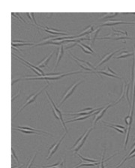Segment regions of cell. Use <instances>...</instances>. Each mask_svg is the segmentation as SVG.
<instances>
[{
  "mask_svg": "<svg viewBox=\"0 0 135 168\" xmlns=\"http://www.w3.org/2000/svg\"><path fill=\"white\" fill-rule=\"evenodd\" d=\"M82 73H86V74H90L92 72H83L82 71H78V72H70V73H60L58 75H56V76H44V77H37V78H26V79H20V81L24 80V81H36V80H44V81H46L49 82V81H57V80H59L61 78H64V77L69 76V75H76V74H82Z\"/></svg>",
  "mask_w": 135,
  "mask_h": 168,
  "instance_id": "cell-1",
  "label": "cell"
},
{
  "mask_svg": "<svg viewBox=\"0 0 135 168\" xmlns=\"http://www.w3.org/2000/svg\"><path fill=\"white\" fill-rule=\"evenodd\" d=\"M45 92H46V96H47L48 99L50 100V103L51 104V109H52V113H53L54 116H55L56 119H57V120H60L61 121L63 127H64V130H65L66 131V134H67L68 132V128L67 127H66V125H65V122H64V119H63V117H62V111L60 110H58V107H57L56 105L55 104H54L53 101L52 100V98H50V95L48 94L47 91H45Z\"/></svg>",
  "mask_w": 135,
  "mask_h": 168,
  "instance_id": "cell-2",
  "label": "cell"
},
{
  "mask_svg": "<svg viewBox=\"0 0 135 168\" xmlns=\"http://www.w3.org/2000/svg\"><path fill=\"white\" fill-rule=\"evenodd\" d=\"M94 128H88V129L86 130V132H84V134H82V135L80 137V138L75 142V143L74 144V146H72L71 149H74V155H76L78 152V151L82 147V146L84 145L85 142L86 141L87 138H88V135H89L90 132L92 131V129Z\"/></svg>",
  "mask_w": 135,
  "mask_h": 168,
  "instance_id": "cell-3",
  "label": "cell"
},
{
  "mask_svg": "<svg viewBox=\"0 0 135 168\" xmlns=\"http://www.w3.org/2000/svg\"><path fill=\"white\" fill-rule=\"evenodd\" d=\"M50 86V83L48 82V84H47V85H46V86H45L43 88V89H40V91H39V92H34V93H33V94H32L31 95H29V96L28 97V98H27L26 99V102H25V104H23V105L22 106V107H20V110H18V112L17 113H16V114H15V116H13V119H14L15 117H16V116H17L18 114H19L20 113L21 111H22V110H23L24 108H25L26 107V106H28V104H32V103H33V102H34V101H35V100H36V98H38V96L39 95H40V94L42 93V92H43V90H44V89H46V88L48 87V86Z\"/></svg>",
  "mask_w": 135,
  "mask_h": 168,
  "instance_id": "cell-4",
  "label": "cell"
},
{
  "mask_svg": "<svg viewBox=\"0 0 135 168\" xmlns=\"http://www.w3.org/2000/svg\"><path fill=\"white\" fill-rule=\"evenodd\" d=\"M12 56H13L14 57H15V58H17L18 60H21V63H22V64L25 65V66H26V67L29 68L31 70H32V72H34V74H36V75H38V76H40V77H44L46 76V75H45L43 71L41 70V69H40V68H38V66H34V65H32V63H28V62H27L26 60H24V59L21 58V57H18V56H16L14 53H12Z\"/></svg>",
  "mask_w": 135,
  "mask_h": 168,
  "instance_id": "cell-5",
  "label": "cell"
},
{
  "mask_svg": "<svg viewBox=\"0 0 135 168\" xmlns=\"http://www.w3.org/2000/svg\"><path fill=\"white\" fill-rule=\"evenodd\" d=\"M105 37L103 38H97L98 40H125V39H128V40H132V39H135V38H130L128 36H124L123 35L120 34V33L114 32L113 34L110 33L109 35H104Z\"/></svg>",
  "mask_w": 135,
  "mask_h": 168,
  "instance_id": "cell-6",
  "label": "cell"
},
{
  "mask_svg": "<svg viewBox=\"0 0 135 168\" xmlns=\"http://www.w3.org/2000/svg\"><path fill=\"white\" fill-rule=\"evenodd\" d=\"M82 82H83V81H79V82H76L74 84H73L72 86H70V87L68 88V90L64 92V95H62V100H61V103H59V104H58V107H60V106L62 105V104H64V101H65L66 100H67L68 98L69 97H70V95L74 93V90L76 89V88L80 84H82Z\"/></svg>",
  "mask_w": 135,
  "mask_h": 168,
  "instance_id": "cell-7",
  "label": "cell"
},
{
  "mask_svg": "<svg viewBox=\"0 0 135 168\" xmlns=\"http://www.w3.org/2000/svg\"><path fill=\"white\" fill-rule=\"evenodd\" d=\"M116 105V103H112V104H107V105L106 106V107H104L102 110H99V111H98L97 113H96V115L94 116V120H93V128H94L95 127V125H96V122H98V120H100V119H101L102 117L104 116V115L105 114V113L106 112V110H108V108H110V107H111L112 106H115Z\"/></svg>",
  "mask_w": 135,
  "mask_h": 168,
  "instance_id": "cell-8",
  "label": "cell"
},
{
  "mask_svg": "<svg viewBox=\"0 0 135 168\" xmlns=\"http://www.w3.org/2000/svg\"><path fill=\"white\" fill-rule=\"evenodd\" d=\"M65 136H66V134H64V135H63L62 137L60 138V140H58V141L56 142L54 144H52V146H51L49 148V155H48V157L46 158V160L50 159L51 157L52 156V155H54V154L56 152V151L58 150V147H59V146H60V144H61L62 142L63 141V140H64V138L65 137Z\"/></svg>",
  "mask_w": 135,
  "mask_h": 168,
  "instance_id": "cell-9",
  "label": "cell"
},
{
  "mask_svg": "<svg viewBox=\"0 0 135 168\" xmlns=\"http://www.w3.org/2000/svg\"><path fill=\"white\" fill-rule=\"evenodd\" d=\"M125 50V49L124 48H121V49H119V50H116V51H112V52H110V53H106V54H105L104 56L103 57H102L101 59H100V63H98V66H101L102 64H104V63H105L106 62H107L108 60H110L111 58H112V57H113L114 55H115L116 53H117L118 52H119L120 50Z\"/></svg>",
  "mask_w": 135,
  "mask_h": 168,
  "instance_id": "cell-10",
  "label": "cell"
},
{
  "mask_svg": "<svg viewBox=\"0 0 135 168\" xmlns=\"http://www.w3.org/2000/svg\"><path fill=\"white\" fill-rule=\"evenodd\" d=\"M42 30H44L46 32L50 33V34H52V35L55 36H58V35H68V32H62L60 30L58 29H54L52 28H49L47 26H41Z\"/></svg>",
  "mask_w": 135,
  "mask_h": 168,
  "instance_id": "cell-11",
  "label": "cell"
},
{
  "mask_svg": "<svg viewBox=\"0 0 135 168\" xmlns=\"http://www.w3.org/2000/svg\"><path fill=\"white\" fill-rule=\"evenodd\" d=\"M94 30V26H89L87 27L86 29H85L82 32L80 33L77 35H76V39L82 38H86L87 36L89 35Z\"/></svg>",
  "mask_w": 135,
  "mask_h": 168,
  "instance_id": "cell-12",
  "label": "cell"
},
{
  "mask_svg": "<svg viewBox=\"0 0 135 168\" xmlns=\"http://www.w3.org/2000/svg\"><path fill=\"white\" fill-rule=\"evenodd\" d=\"M134 22H124V21H119V20H112V21H107L105 22L104 23L100 25V27L101 26H112L118 25V24H134Z\"/></svg>",
  "mask_w": 135,
  "mask_h": 168,
  "instance_id": "cell-13",
  "label": "cell"
},
{
  "mask_svg": "<svg viewBox=\"0 0 135 168\" xmlns=\"http://www.w3.org/2000/svg\"><path fill=\"white\" fill-rule=\"evenodd\" d=\"M64 45H61L59 46V47L58 48V50H57V53H56V67L55 69L56 70L57 68H58V63H59L60 60H62V58L63 55H64Z\"/></svg>",
  "mask_w": 135,
  "mask_h": 168,
  "instance_id": "cell-14",
  "label": "cell"
},
{
  "mask_svg": "<svg viewBox=\"0 0 135 168\" xmlns=\"http://www.w3.org/2000/svg\"><path fill=\"white\" fill-rule=\"evenodd\" d=\"M100 27H98L96 29H94V31L92 32L91 33V34L89 35V36H87L88 38V40H89V41H91L92 43V46H94V41H95V40L97 39V37H98V35L99 32H100Z\"/></svg>",
  "mask_w": 135,
  "mask_h": 168,
  "instance_id": "cell-15",
  "label": "cell"
},
{
  "mask_svg": "<svg viewBox=\"0 0 135 168\" xmlns=\"http://www.w3.org/2000/svg\"><path fill=\"white\" fill-rule=\"evenodd\" d=\"M53 53H54V51H51V53H50L49 56H47V57H45V58L41 62H40V63H39L38 64V67L40 68H40L46 67V66H48V63H49L50 60L51 58H52Z\"/></svg>",
  "mask_w": 135,
  "mask_h": 168,
  "instance_id": "cell-16",
  "label": "cell"
},
{
  "mask_svg": "<svg viewBox=\"0 0 135 168\" xmlns=\"http://www.w3.org/2000/svg\"><path fill=\"white\" fill-rule=\"evenodd\" d=\"M34 46L35 44L34 43H27L26 41H15L13 40L11 44V47H22V46Z\"/></svg>",
  "mask_w": 135,
  "mask_h": 168,
  "instance_id": "cell-17",
  "label": "cell"
},
{
  "mask_svg": "<svg viewBox=\"0 0 135 168\" xmlns=\"http://www.w3.org/2000/svg\"><path fill=\"white\" fill-rule=\"evenodd\" d=\"M105 153H106V149H104V153H103V155H102L101 161H100V164H99V165H100V166H99V167H98V168H105V166H104V162H106V161H109V160H110V158H112V157H114V156H115V155H117V154H118V152H116V153H115V154H114V155H112V156H110V158H108V159H106V160H105V161H104V155H105Z\"/></svg>",
  "mask_w": 135,
  "mask_h": 168,
  "instance_id": "cell-18",
  "label": "cell"
},
{
  "mask_svg": "<svg viewBox=\"0 0 135 168\" xmlns=\"http://www.w3.org/2000/svg\"><path fill=\"white\" fill-rule=\"evenodd\" d=\"M134 56V53H129L128 51L127 50H124V52L121 53L119 54V55L118 56V57H114L115 59H116V60H118V59H124V58H127V57H133Z\"/></svg>",
  "mask_w": 135,
  "mask_h": 168,
  "instance_id": "cell-19",
  "label": "cell"
},
{
  "mask_svg": "<svg viewBox=\"0 0 135 168\" xmlns=\"http://www.w3.org/2000/svg\"><path fill=\"white\" fill-rule=\"evenodd\" d=\"M80 164L79 165L76 166L74 168H80L81 167H94V166H97L100 164V162H98V163H84L82 162V161L81 160L80 161Z\"/></svg>",
  "mask_w": 135,
  "mask_h": 168,
  "instance_id": "cell-20",
  "label": "cell"
},
{
  "mask_svg": "<svg viewBox=\"0 0 135 168\" xmlns=\"http://www.w3.org/2000/svg\"><path fill=\"white\" fill-rule=\"evenodd\" d=\"M101 122H102V123L105 124V125H106V126L110 127V128H112V129H114V130H116V131H118V132L121 133V134H125V133H126V131H124V130L121 129V128H116V127L113 126V125H112L111 123H108V122H104V121H101Z\"/></svg>",
  "mask_w": 135,
  "mask_h": 168,
  "instance_id": "cell-21",
  "label": "cell"
},
{
  "mask_svg": "<svg viewBox=\"0 0 135 168\" xmlns=\"http://www.w3.org/2000/svg\"><path fill=\"white\" fill-rule=\"evenodd\" d=\"M96 74H101V75H105V76H108V77H111V78H116V79H118V80H121L122 78H120L119 76H116V75H111V74L108 73V72H104V71H103L102 69H100L99 71H96Z\"/></svg>",
  "mask_w": 135,
  "mask_h": 168,
  "instance_id": "cell-22",
  "label": "cell"
},
{
  "mask_svg": "<svg viewBox=\"0 0 135 168\" xmlns=\"http://www.w3.org/2000/svg\"><path fill=\"white\" fill-rule=\"evenodd\" d=\"M76 155H77L78 157H80V159L82 161V162H84V163H98L97 160L85 158V157L82 156V155H81L80 154H79V153L76 154Z\"/></svg>",
  "mask_w": 135,
  "mask_h": 168,
  "instance_id": "cell-23",
  "label": "cell"
},
{
  "mask_svg": "<svg viewBox=\"0 0 135 168\" xmlns=\"http://www.w3.org/2000/svg\"><path fill=\"white\" fill-rule=\"evenodd\" d=\"M118 14V13H106V14H104V16L101 17V20H104L106 19V18H112V17H115Z\"/></svg>",
  "mask_w": 135,
  "mask_h": 168,
  "instance_id": "cell-24",
  "label": "cell"
},
{
  "mask_svg": "<svg viewBox=\"0 0 135 168\" xmlns=\"http://www.w3.org/2000/svg\"><path fill=\"white\" fill-rule=\"evenodd\" d=\"M135 158V153H134V154H133V155H132L131 156H130V157H127V158H124V159L122 161L121 164H118V167H116V168H118L119 167H121V166H122L123 164H124V163L125 162V161H127V160H128V159H131V158Z\"/></svg>",
  "mask_w": 135,
  "mask_h": 168,
  "instance_id": "cell-25",
  "label": "cell"
},
{
  "mask_svg": "<svg viewBox=\"0 0 135 168\" xmlns=\"http://www.w3.org/2000/svg\"><path fill=\"white\" fill-rule=\"evenodd\" d=\"M62 161H58V162H57L56 164H51V165H48V166H43V167H42L41 168H51V167H58L59 164H61L62 163Z\"/></svg>",
  "mask_w": 135,
  "mask_h": 168,
  "instance_id": "cell-26",
  "label": "cell"
},
{
  "mask_svg": "<svg viewBox=\"0 0 135 168\" xmlns=\"http://www.w3.org/2000/svg\"><path fill=\"white\" fill-rule=\"evenodd\" d=\"M79 44L81 45V46H82V47H85L86 50H89L91 53H94V51H93V50L92 49V48L90 47L89 46H88V45L85 44H83V43H82V42H80Z\"/></svg>",
  "mask_w": 135,
  "mask_h": 168,
  "instance_id": "cell-27",
  "label": "cell"
},
{
  "mask_svg": "<svg viewBox=\"0 0 135 168\" xmlns=\"http://www.w3.org/2000/svg\"><path fill=\"white\" fill-rule=\"evenodd\" d=\"M36 155H37V153H35L34 155V156H33V158H32V159L31 160V161H28V165H27V167L26 168H31L32 166V164H33V162H34V158H35V157H36Z\"/></svg>",
  "mask_w": 135,
  "mask_h": 168,
  "instance_id": "cell-28",
  "label": "cell"
},
{
  "mask_svg": "<svg viewBox=\"0 0 135 168\" xmlns=\"http://www.w3.org/2000/svg\"><path fill=\"white\" fill-rule=\"evenodd\" d=\"M77 45H78V47H80V48H81V50H82L83 51V52L85 53H87V54H93L92 53L90 52L89 50H88L86 49L85 47H82V46H81V45L80 44H78Z\"/></svg>",
  "mask_w": 135,
  "mask_h": 168,
  "instance_id": "cell-29",
  "label": "cell"
},
{
  "mask_svg": "<svg viewBox=\"0 0 135 168\" xmlns=\"http://www.w3.org/2000/svg\"><path fill=\"white\" fill-rule=\"evenodd\" d=\"M11 154H12V155H13V157H14V158L15 159V161H16V162H18V163H20V161H19V159H18L17 158H16V155H15V152H14V148L12 147L11 148Z\"/></svg>",
  "mask_w": 135,
  "mask_h": 168,
  "instance_id": "cell-30",
  "label": "cell"
},
{
  "mask_svg": "<svg viewBox=\"0 0 135 168\" xmlns=\"http://www.w3.org/2000/svg\"><path fill=\"white\" fill-rule=\"evenodd\" d=\"M124 14H132V15H135V13H124Z\"/></svg>",
  "mask_w": 135,
  "mask_h": 168,
  "instance_id": "cell-31",
  "label": "cell"
},
{
  "mask_svg": "<svg viewBox=\"0 0 135 168\" xmlns=\"http://www.w3.org/2000/svg\"><path fill=\"white\" fill-rule=\"evenodd\" d=\"M64 168H66V165H65V161H64Z\"/></svg>",
  "mask_w": 135,
  "mask_h": 168,
  "instance_id": "cell-32",
  "label": "cell"
},
{
  "mask_svg": "<svg viewBox=\"0 0 135 168\" xmlns=\"http://www.w3.org/2000/svg\"><path fill=\"white\" fill-rule=\"evenodd\" d=\"M134 138H135V137H134Z\"/></svg>",
  "mask_w": 135,
  "mask_h": 168,
  "instance_id": "cell-33",
  "label": "cell"
}]
</instances>
